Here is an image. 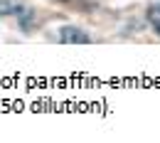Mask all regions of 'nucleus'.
Here are the masks:
<instances>
[{
  "instance_id": "obj_1",
  "label": "nucleus",
  "mask_w": 160,
  "mask_h": 143,
  "mask_svg": "<svg viewBox=\"0 0 160 143\" xmlns=\"http://www.w3.org/2000/svg\"><path fill=\"white\" fill-rule=\"evenodd\" d=\"M59 42H69V44H84L89 42V35L79 30V27H59Z\"/></svg>"
},
{
  "instance_id": "obj_2",
  "label": "nucleus",
  "mask_w": 160,
  "mask_h": 143,
  "mask_svg": "<svg viewBox=\"0 0 160 143\" xmlns=\"http://www.w3.org/2000/svg\"><path fill=\"white\" fill-rule=\"evenodd\" d=\"M0 15H20V27L25 30V15H30V10L27 8H22L20 3H15V0H0Z\"/></svg>"
},
{
  "instance_id": "obj_3",
  "label": "nucleus",
  "mask_w": 160,
  "mask_h": 143,
  "mask_svg": "<svg viewBox=\"0 0 160 143\" xmlns=\"http://www.w3.org/2000/svg\"><path fill=\"white\" fill-rule=\"evenodd\" d=\"M148 22H150V27L160 35V3H153V5L148 8Z\"/></svg>"
},
{
  "instance_id": "obj_4",
  "label": "nucleus",
  "mask_w": 160,
  "mask_h": 143,
  "mask_svg": "<svg viewBox=\"0 0 160 143\" xmlns=\"http://www.w3.org/2000/svg\"><path fill=\"white\" fill-rule=\"evenodd\" d=\"M57 3H72V0H57Z\"/></svg>"
}]
</instances>
